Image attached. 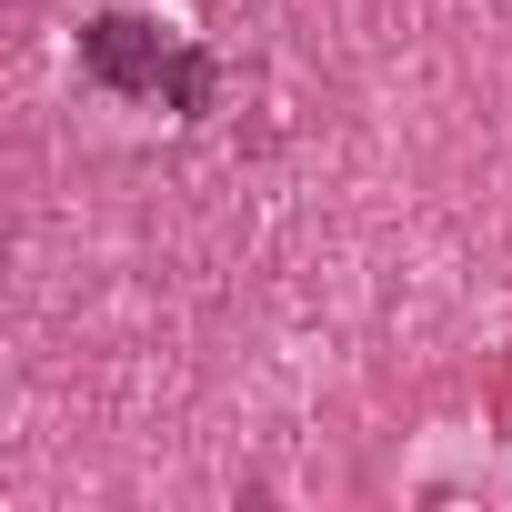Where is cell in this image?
I'll use <instances>...</instances> for the list:
<instances>
[{
  "mask_svg": "<svg viewBox=\"0 0 512 512\" xmlns=\"http://www.w3.org/2000/svg\"><path fill=\"white\" fill-rule=\"evenodd\" d=\"M81 71L121 101H151L161 71H171V31L141 21V11H101V21H81Z\"/></svg>",
  "mask_w": 512,
  "mask_h": 512,
  "instance_id": "6da1fadb",
  "label": "cell"
},
{
  "mask_svg": "<svg viewBox=\"0 0 512 512\" xmlns=\"http://www.w3.org/2000/svg\"><path fill=\"white\" fill-rule=\"evenodd\" d=\"M171 121H201L211 101H221V61L201 51V41H171V71H161V91H151Z\"/></svg>",
  "mask_w": 512,
  "mask_h": 512,
  "instance_id": "7a4b0ae2",
  "label": "cell"
}]
</instances>
